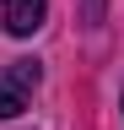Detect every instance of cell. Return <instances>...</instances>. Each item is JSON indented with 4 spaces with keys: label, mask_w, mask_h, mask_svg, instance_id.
I'll use <instances>...</instances> for the list:
<instances>
[{
    "label": "cell",
    "mask_w": 124,
    "mask_h": 130,
    "mask_svg": "<svg viewBox=\"0 0 124 130\" xmlns=\"http://www.w3.org/2000/svg\"><path fill=\"white\" fill-rule=\"evenodd\" d=\"M38 60H11V65H0V119H16V114L33 103V92H38Z\"/></svg>",
    "instance_id": "cell-1"
},
{
    "label": "cell",
    "mask_w": 124,
    "mask_h": 130,
    "mask_svg": "<svg viewBox=\"0 0 124 130\" xmlns=\"http://www.w3.org/2000/svg\"><path fill=\"white\" fill-rule=\"evenodd\" d=\"M0 16H6V32H11V38H33V32L43 27V16H49V6H43V0H6Z\"/></svg>",
    "instance_id": "cell-2"
},
{
    "label": "cell",
    "mask_w": 124,
    "mask_h": 130,
    "mask_svg": "<svg viewBox=\"0 0 124 130\" xmlns=\"http://www.w3.org/2000/svg\"><path fill=\"white\" fill-rule=\"evenodd\" d=\"M86 22H103V0H86Z\"/></svg>",
    "instance_id": "cell-3"
}]
</instances>
